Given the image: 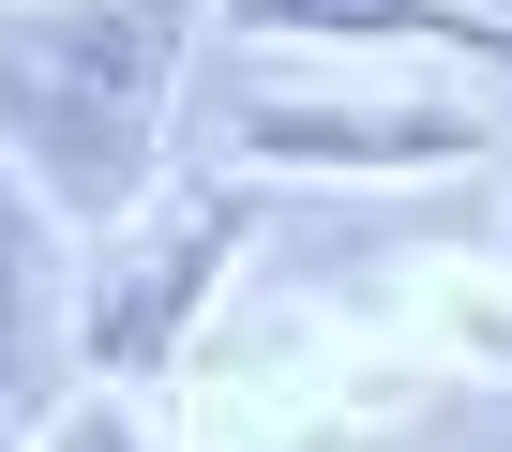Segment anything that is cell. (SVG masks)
<instances>
[{
	"mask_svg": "<svg viewBox=\"0 0 512 452\" xmlns=\"http://www.w3.org/2000/svg\"><path fill=\"white\" fill-rule=\"evenodd\" d=\"M196 0H0V166L61 211H136L166 166Z\"/></svg>",
	"mask_w": 512,
	"mask_h": 452,
	"instance_id": "obj_1",
	"label": "cell"
},
{
	"mask_svg": "<svg viewBox=\"0 0 512 452\" xmlns=\"http://www.w3.org/2000/svg\"><path fill=\"white\" fill-rule=\"evenodd\" d=\"M241 31L287 46H437V61H497L512 76V16H467V0H226Z\"/></svg>",
	"mask_w": 512,
	"mask_h": 452,
	"instance_id": "obj_4",
	"label": "cell"
},
{
	"mask_svg": "<svg viewBox=\"0 0 512 452\" xmlns=\"http://www.w3.org/2000/svg\"><path fill=\"white\" fill-rule=\"evenodd\" d=\"M241 151L256 166H482L497 121L482 106H332V91H287V106H241Z\"/></svg>",
	"mask_w": 512,
	"mask_h": 452,
	"instance_id": "obj_3",
	"label": "cell"
},
{
	"mask_svg": "<svg viewBox=\"0 0 512 452\" xmlns=\"http://www.w3.org/2000/svg\"><path fill=\"white\" fill-rule=\"evenodd\" d=\"M46 452H136V422L121 407H76V422H46Z\"/></svg>",
	"mask_w": 512,
	"mask_h": 452,
	"instance_id": "obj_6",
	"label": "cell"
},
{
	"mask_svg": "<svg viewBox=\"0 0 512 452\" xmlns=\"http://www.w3.org/2000/svg\"><path fill=\"white\" fill-rule=\"evenodd\" d=\"M46 392V196L0 166V407Z\"/></svg>",
	"mask_w": 512,
	"mask_h": 452,
	"instance_id": "obj_5",
	"label": "cell"
},
{
	"mask_svg": "<svg viewBox=\"0 0 512 452\" xmlns=\"http://www.w3.org/2000/svg\"><path fill=\"white\" fill-rule=\"evenodd\" d=\"M241 257V196H196L181 226H151V242L91 287V317H76V362L91 377H151L181 332H196V302H211V272Z\"/></svg>",
	"mask_w": 512,
	"mask_h": 452,
	"instance_id": "obj_2",
	"label": "cell"
}]
</instances>
